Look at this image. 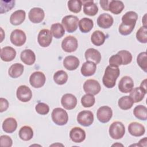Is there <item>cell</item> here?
Instances as JSON below:
<instances>
[{"mask_svg":"<svg viewBox=\"0 0 147 147\" xmlns=\"http://www.w3.org/2000/svg\"><path fill=\"white\" fill-rule=\"evenodd\" d=\"M134 82L131 78L128 76L122 77L119 82L118 88L123 93H128L133 88Z\"/></svg>","mask_w":147,"mask_h":147,"instance_id":"obj_15","label":"cell"},{"mask_svg":"<svg viewBox=\"0 0 147 147\" xmlns=\"http://www.w3.org/2000/svg\"><path fill=\"white\" fill-rule=\"evenodd\" d=\"M83 12L90 16H95L98 11V7L93 1H83Z\"/></svg>","mask_w":147,"mask_h":147,"instance_id":"obj_25","label":"cell"},{"mask_svg":"<svg viewBox=\"0 0 147 147\" xmlns=\"http://www.w3.org/2000/svg\"><path fill=\"white\" fill-rule=\"evenodd\" d=\"M78 47L77 39L72 36L65 37L61 42V48L66 52H72L75 51Z\"/></svg>","mask_w":147,"mask_h":147,"instance_id":"obj_7","label":"cell"},{"mask_svg":"<svg viewBox=\"0 0 147 147\" xmlns=\"http://www.w3.org/2000/svg\"><path fill=\"white\" fill-rule=\"evenodd\" d=\"M146 14H145L142 18V23L144 24V26H145V27H146Z\"/></svg>","mask_w":147,"mask_h":147,"instance_id":"obj_51","label":"cell"},{"mask_svg":"<svg viewBox=\"0 0 147 147\" xmlns=\"http://www.w3.org/2000/svg\"><path fill=\"white\" fill-rule=\"evenodd\" d=\"M141 89H142L144 91H145L146 92V79H144L141 83L140 87Z\"/></svg>","mask_w":147,"mask_h":147,"instance_id":"obj_50","label":"cell"},{"mask_svg":"<svg viewBox=\"0 0 147 147\" xmlns=\"http://www.w3.org/2000/svg\"><path fill=\"white\" fill-rule=\"evenodd\" d=\"M53 122L59 126L65 125L68 121V115L65 110L60 107L53 110L51 114Z\"/></svg>","mask_w":147,"mask_h":147,"instance_id":"obj_3","label":"cell"},{"mask_svg":"<svg viewBox=\"0 0 147 147\" xmlns=\"http://www.w3.org/2000/svg\"><path fill=\"white\" fill-rule=\"evenodd\" d=\"M46 78L44 74L40 71H36L31 74L29 78V83L34 88H40L45 83Z\"/></svg>","mask_w":147,"mask_h":147,"instance_id":"obj_10","label":"cell"},{"mask_svg":"<svg viewBox=\"0 0 147 147\" xmlns=\"http://www.w3.org/2000/svg\"><path fill=\"white\" fill-rule=\"evenodd\" d=\"M123 3L121 1L112 0L110 1L109 6V10L114 14L121 13L124 9Z\"/></svg>","mask_w":147,"mask_h":147,"instance_id":"obj_33","label":"cell"},{"mask_svg":"<svg viewBox=\"0 0 147 147\" xmlns=\"http://www.w3.org/2000/svg\"><path fill=\"white\" fill-rule=\"evenodd\" d=\"M19 137L24 141H29L33 138V130L29 126H22L19 130Z\"/></svg>","mask_w":147,"mask_h":147,"instance_id":"obj_32","label":"cell"},{"mask_svg":"<svg viewBox=\"0 0 147 147\" xmlns=\"http://www.w3.org/2000/svg\"><path fill=\"white\" fill-rule=\"evenodd\" d=\"M51 32L56 38H60L64 35L65 29L62 24L55 23L51 25Z\"/></svg>","mask_w":147,"mask_h":147,"instance_id":"obj_34","label":"cell"},{"mask_svg":"<svg viewBox=\"0 0 147 147\" xmlns=\"http://www.w3.org/2000/svg\"><path fill=\"white\" fill-rule=\"evenodd\" d=\"M137 19L138 15L135 11L126 12L122 17V23L118 28L119 33L123 36L130 34L134 29Z\"/></svg>","mask_w":147,"mask_h":147,"instance_id":"obj_1","label":"cell"},{"mask_svg":"<svg viewBox=\"0 0 147 147\" xmlns=\"http://www.w3.org/2000/svg\"><path fill=\"white\" fill-rule=\"evenodd\" d=\"M137 40L141 43L147 42V28L145 26H141L136 33Z\"/></svg>","mask_w":147,"mask_h":147,"instance_id":"obj_41","label":"cell"},{"mask_svg":"<svg viewBox=\"0 0 147 147\" xmlns=\"http://www.w3.org/2000/svg\"><path fill=\"white\" fill-rule=\"evenodd\" d=\"M96 69V64L92 61H87L84 63L81 67V73L84 76L93 75Z\"/></svg>","mask_w":147,"mask_h":147,"instance_id":"obj_26","label":"cell"},{"mask_svg":"<svg viewBox=\"0 0 147 147\" xmlns=\"http://www.w3.org/2000/svg\"><path fill=\"white\" fill-rule=\"evenodd\" d=\"M128 131L131 136L140 137L144 134L145 129L142 124L136 122H133L129 125Z\"/></svg>","mask_w":147,"mask_h":147,"instance_id":"obj_19","label":"cell"},{"mask_svg":"<svg viewBox=\"0 0 147 147\" xmlns=\"http://www.w3.org/2000/svg\"><path fill=\"white\" fill-rule=\"evenodd\" d=\"M119 74L120 70L118 67L108 65L105 69L102 79L103 85L108 88L114 87Z\"/></svg>","mask_w":147,"mask_h":147,"instance_id":"obj_2","label":"cell"},{"mask_svg":"<svg viewBox=\"0 0 147 147\" xmlns=\"http://www.w3.org/2000/svg\"><path fill=\"white\" fill-rule=\"evenodd\" d=\"M120 145H121V146H123L122 144H117H117H113L112 146H120Z\"/></svg>","mask_w":147,"mask_h":147,"instance_id":"obj_52","label":"cell"},{"mask_svg":"<svg viewBox=\"0 0 147 147\" xmlns=\"http://www.w3.org/2000/svg\"><path fill=\"white\" fill-rule=\"evenodd\" d=\"M118 104L120 109L126 110L131 108L134 102L130 96H123L119 99Z\"/></svg>","mask_w":147,"mask_h":147,"instance_id":"obj_35","label":"cell"},{"mask_svg":"<svg viewBox=\"0 0 147 147\" xmlns=\"http://www.w3.org/2000/svg\"><path fill=\"white\" fill-rule=\"evenodd\" d=\"M9 107V102L7 99L1 98H0V112L2 113L6 111Z\"/></svg>","mask_w":147,"mask_h":147,"instance_id":"obj_47","label":"cell"},{"mask_svg":"<svg viewBox=\"0 0 147 147\" xmlns=\"http://www.w3.org/2000/svg\"><path fill=\"white\" fill-rule=\"evenodd\" d=\"M114 22L113 17L108 13L101 14L97 19L98 25L102 28L107 29L110 28Z\"/></svg>","mask_w":147,"mask_h":147,"instance_id":"obj_18","label":"cell"},{"mask_svg":"<svg viewBox=\"0 0 147 147\" xmlns=\"http://www.w3.org/2000/svg\"><path fill=\"white\" fill-rule=\"evenodd\" d=\"M17 127V122L16 120L12 117H9L5 119L2 123L3 130L7 133L14 132Z\"/></svg>","mask_w":147,"mask_h":147,"instance_id":"obj_27","label":"cell"},{"mask_svg":"<svg viewBox=\"0 0 147 147\" xmlns=\"http://www.w3.org/2000/svg\"><path fill=\"white\" fill-rule=\"evenodd\" d=\"M61 22L67 32L72 33L78 28L79 18L75 16L68 15L63 18Z\"/></svg>","mask_w":147,"mask_h":147,"instance_id":"obj_5","label":"cell"},{"mask_svg":"<svg viewBox=\"0 0 147 147\" xmlns=\"http://www.w3.org/2000/svg\"><path fill=\"white\" fill-rule=\"evenodd\" d=\"M121 57L122 65H127L131 63L132 60V55L130 52L126 50H121L117 53Z\"/></svg>","mask_w":147,"mask_h":147,"instance_id":"obj_43","label":"cell"},{"mask_svg":"<svg viewBox=\"0 0 147 147\" xmlns=\"http://www.w3.org/2000/svg\"><path fill=\"white\" fill-rule=\"evenodd\" d=\"M95 102V99L93 95L86 94L81 98V103L84 107H90L92 106Z\"/></svg>","mask_w":147,"mask_h":147,"instance_id":"obj_40","label":"cell"},{"mask_svg":"<svg viewBox=\"0 0 147 147\" xmlns=\"http://www.w3.org/2000/svg\"><path fill=\"white\" fill-rule=\"evenodd\" d=\"M110 2V1H108V0H100L99 1L101 7L104 10H106V11H109V6Z\"/></svg>","mask_w":147,"mask_h":147,"instance_id":"obj_48","label":"cell"},{"mask_svg":"<svg viewBox=\"0 0 147 147\" xmlns=\"http://www.w3.org/2000/svg\"><path fill=\"white\" fill-rule=\"evenodd\" d=\"M68 75L63 70H59L56 72L53 75V80L59 85L65 84L68 80Z\"/></svg>","mask_w":147,"mask_h":147,"instance_id":"obj_37","label":"cell"},{"mask_svg":"<svg viewBox=\"0 0 147 147\" xmlns=\"http://www.w3.org/2000/svg\"><path fill=\"white\" fill-rule=\"evenodd\" d=\"M84 56L87 61L94 62L96 64H99L101 60L100 53L94 48L87 49L85 52Z\"/></svg>","mask_w":147,"mask_h":147,"instance_id":"obj_22","label":"cell"},{"mask_svg":"<svg viewBox=\"0 0 147 147\" xmlns=\"http://www.w3.org/2000/svg\"><path fill=\"white\" fill-rule=\"evenodd\" d=\"M10 40L11 42L17 47L23 45L26 40V36L24 31L21 29H15L10 34Z\"/></svg>","mask_w":147,"mask_h":147,"instance_id":"obj_6","label":"cell"},{"mask_svg":"<svg viewBox=\"0 0 147 147\" xmlns=\"http://www.w3.org/2000/svg\"><path fill=\"white\" fill-rule=\"evenodd\" d=\"M69 137L73 142L80 143L86 138L85 131L79 127H73L69 132Z\"/></svg>","mask_w":147,"mask_h":147,"instance_id":"obj_17","label":"cell"},{"mask_svg":"<svg viewBox=\"0 0 147 147\" xmlns=\"http://www.w3.org/2000/svg\"><path fill=\"white\" fill-rule=\"evenodd\" d=\"M35 110L36 112L41 115H46L49 111V106L42 102H40L37 103L35 106Z\"/></svg>","mask_w":147,"mask_h":147,"instance_id":"obj_44","label":"cell"},{"mask_svg":"<svg viewBox=\"0 0 147 147\" xmlns=\"http://www.w3.org/2000/svg\"><path fill=\"white\" fill-rule=\"evenodd\" d=\"M109 65L115 67H118V66L122 65V60L121 57L117 53L116 55H114L110 57L109 59Z\"/></svg>","mask_w":147,"mask_h":147,"instance_id":"obj_45","label":"cell"},{"mask_svg":"<svg viewBox=\"0 0 147 147\" xmlns=\"http://www.w3.org/2000/svg\"><path fill=\"white\" fill-rule=\"evenodd\" d=\"M20 58L24 63L28 65H33L36 61L35 53L30 49H26L22 51Z\"/></svg>","mask_w":147,"mask_h":147,"instance_id":"obj_21","label":"cell"},{"mask_svg":"<svg viewBox=\"0 0 147 147\" xmlns=\"http://www.w3.org/2000/svg\"><path fill=\"white\" fill-rule=\"evenodd\" d=\"M93 26V21L87 17L82 18L79 22V28L82 33L89 32L92 29Z\"/></svg>","mask_w":147,"mask_h":147,"instance_id":"obj_29","label":"cell"},{"mask_svg":"<svg viewBox=\"0 0 147 147\" xmlns=\"http://www.w3.org/2000/svg\"><path fill=\"white\" fill-rule=\"evenodd\" d=\"M110 136L115 140H118L123 137L125 133V127L124 125L119 121L113 122L109 127Z\"/></svg>","mask_w":147,"mask_h":147,"instance_id":"obj_4","label":"cell"},{"mask_svg":"<svg viewBox=\"0 0 147 147\" xmlns=\"http://www.w3.org/2000/svg\"><path fill=\"white\" fill-rule=\"evenodd\" d=\"M146 94V92L140 87H136L130 91L129 96L131 98L134 103H137L144 99Z\"/></svg>","mask_w":147,"mask_h":147,"instance_id":"obj_31","label":"cell"},{"mask_svg":"<svg viewBox=\"0 0 147 147\" xmlns=\"http://www.w3.org/2000/svg\"><path fill=\"white\" fill-rule=\"evenodd\" d=\"M105 40L106 36L100 30L94 31L91 36V41L92 43L96 46H100L103 44Z\"/></svg>","mask_w":147,"mask_h":147,"instance_id":"obj_30","label":"cell"},{"mask_svg":"<svg viewBox=\"0 0 147 147\" xmlns=\"http://www.w3.org/2000/svg\"><path fill=\"white\" fill-rule=\"evenodd\" d=\"M83 90L86 94L94 95L98 94L100 92L101 87L97 80L94 79H88L84 83Z\"/></svg>","mask_w":147,"mask_h":147,"instance_id":"obj_8","label":"cell"},{"mask_svg":"<svg viewBox=\"0 0 147 147\" xmlns=\"http://www.w3.org/2000/svg\"><path fill=\"white\" fill-rule=\"evenodd\" d=\"M0 3V13L1 14L10 10L15 5L14 1H1Z\"/></svg>","mask_w":147,"mask_h":147,"instance_id":"obj_42","label":"cell"},{"mask_svg":"<svg viewBox=\"0 0 147 147\" xmlns=\"http://www.w3.org/2000/svg\"><path fill=\"white\" fill-rule=\"evenodd\" d=\"M113 116L112 109L107 106H103L100 107L96 113V117L102 123L108 122Z\"/></svg>","mask_w":147,"mask_h":147,"instance_id":"obj_12","label":"cell"},{"mask_svg":"<svg viewBox=\"0 0 147 147\" xmlns=\"http://www.w3.org/2000/svg\"><path fill=\"white\" fill-rule=\"evenodd\" d=\"M17 98L22 102L29 101L32 97V92L31 90L25 85L19 86L16 91Z\"/></svg>","mask_w":147,"mask_h":147,"instance_id":"obj_13","label":"cell"},{"mask_svg":"<svg viewBox=\"0 0 147 147\" xmlns=\"http://www.w3.org/2000/svg\"><path fill=\"white\" fill-rule=\"evenodd\" d=\"M134 116L138 119L145 121L147 119V109L144 105H138L136 106L133 110Z\"/></svg>","mask_w":147,"mask_h":147,"instance_id":"obj_36","label":"cell"},{"mask_svg":"<svg viewBox=\"0 0 147 147\" xmlns=\"http://www.w3.org/2000/svg\"><path fill=\"white\" fill-rule=\"evenodd\" d=\"M52 40V34L51 31L47 29L41 30L37 36V41L42 47H48Z\"/></svg>","mask_w":147,"mask_h":147,"instance_id":"obj_11","label":"cell"},{"mask_svg":"<svg viewBox=\"0 0 147 147\" xmlns=\"http://www.w3.org/2000/svg\"><path fill=\"white\" fill-rule=\"evenodd\" d=\"M44 17V11L40 7H33L31 9L28 14L29 20L35 24H38L42 21Z\"/></svg>","mask_w":147,"mask_h":147,"instance_id":"obj_14","label":"cell"},{"mask_svg":"<svg viewBox=\"0 0 147 147\" xmlns=\"http://www.w3.org/2000/svg\"><path fill=\"white\" fill-rule=\"evenodd\" d=\"M24 67L21 63H14L12 64L9 70V75L12 78H17L20 77L24 72Z\"/></svg>","mask_w":147,"mask_h":147,"instance_id":"obj_28","label":"cell"},{"mask_svg":"<svg viewBox=\"0 0 147 147\" xmlns=\"http://www.w3.org/2000/svg\"><path fill=\"white\" fill-rule=\"evenodd\" d=\"M79 60L74 56H67L63 60L64 67L69 71L76 69L79 65Z\"/></svg>","mask_w":147,"mask_h":147,"instance_id":"obj_23","label":"cell"},{"mask_svg":"<svg viewBox=\"0 0 147 147\" xmlns=\"http://www.w3.org/2000/svg\"><path fill=\"white\" fill-rule=\"evenodd\" d=\"M137 63L144 72L147 71V55L146 52H142L138 54L137 57Z\"/></svg>","mask_w":147,"mask_h":147,"instance_id":"obj_39","label":"cell"},{"mask_svg":"<svg viewBox=\"0 0 147 147\" xmlns=\"http://www.w3.org/2000/svg\"><path fill=\"white\" fill-rule=\"evenodd\" d=\"M61 103L63 107L67 110L74 109L77 105V99L72 94H65L61 99Z\"/></svg>","mask_w":147,"mask_h":147,"instance_id":"obj_16","label":"cell"},{"mask_svg":"<svg viewBox=\"0 0 147 147\" xmlns=\"http://www.w3.org/2000/svg\"><path fill=\"white\" fill-rule=\"evenodd\" d=\"M25 11L23 10H18L13 12L10 17V22L13 25H19L25 20Z\"/></svg>","mask_w":147,"mask_h":147,"instance_id":"obj_24","label":"cell"},{"mask_svg":"<svg viewBox=\"0 0 147 147\" xmlns=\"http://www.w3.org/2000/svg\"><path fill=\"white\" fill-rule=\"evenodd\" d=\"M13 141L7 135H2L0 137V145L2 147H10L12 146Z\"/></svg>","mask_w":147,"mask_h":147,"instance_id":"obj_46","label":"cell"},{"mask_svg":"<svg viewBox=\"0 0 147 147\" xmlns=\"http://www.w3.org/2000/svg\"><path fill=\"white\" fill-rule=\"evenodd\" d=\"M77 121L83 126H89L94 122L93 113L89 110H83L78 114Z\"/></svg>","mask_w":147,"mask_h":147,"instance_id":"obj_9","label":"cell"},{"mask_svg":"<svg viewBox=\"0 0 147 147\" xmlns=\"http://www.w3.org/2000/svg\"><path fill=\"white\" fill-rule=\"evenodd\" d=\"M16 56V51L11 47H5L1 50V59L4 61H11L15 58Z\"/></svg>","mask_w":147,"mask_h":147,"instance_id":"obj_20","label":"cell"},{"mask_svg":"<svg viewBox=\"0 0 147 147\" xmlns=\"http://www.w3.org/2000/svg\"><path fill=\"white\" fill-rule=\"evenodd\" d=\"M82 1L80 0H70L68 1V9L75 13H78L81 11Z\"/></svg>","mask_w":147,"mask_h":147,"instance_id":"obj_38","label":"cell"},{"mask_svg":"<svg viewBox=\"0 0 147 147\" xmlns=\"http://www.w3.org/2000/svg\"><path fill=\"white\" fill-rule=\"evenodd\" d=\"M146 142H147V138L144 137V138L140 140V141L138 142V143L137 145L139 146L146 147Z\"/></svg>","mask_w":147,"mask_h":147,"instance_id":"obj_49","label":"cell"}]
</instances>
